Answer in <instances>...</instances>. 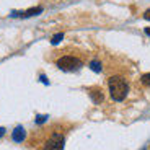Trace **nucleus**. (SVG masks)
Here are the masks:
<instances>
[{
  "label": "nucleus",
  "mask_w": 150,
  "mask_h": 150,
  "mask_svg": "<svg viewBox=\"0 0 150 150\" xmlns=\"http://www.w3.org/2000/svg\"><path fill=\"white\" fill-rule=\"evenodd\" d=\"M108 85H109V93H111L114 101H122L124 98L127 96L129 85L122 77H111L108 80Z\"/></svg>",
  "instance_id": "f257e3e1"
},
{
  "label": "nucleus",
  "mask_w": 150,
  "mask_h": 150,
  "mask_svg": "<svg viewBox=\"0 0 150 150\" xmlns=\"http://www.w3.org/2000/svg\"><path fill=\"white\" fill-rule=\"evenodd\" d=\"M57 67L64 72H75L82 67V60L74 56H64L57 60Z\"/></svg>",
  "instance_id": "f03ea898"
},
{
  "label": "nucleus",
  "mask_w": 150,
  "mask_h": 150,
  "mask_svg": "<svg viewBox=\"0 0 150 150\" xmlns=\"http://www.w3.org/2000/svg\"><path fill=\"white\" fill-rule=\"evenodd\" d=\"M64 142H65L64 135L59 134V132H54V134L46 140L42 150H62L64 149Z\"/></svg>",
  "instance_id": "7ed1b4c3"
},
{
  "label": "nucleus",
  "mask_w": 150,
  "mask_h": 150,
  "mask_svg": "<svg viewBox=\"0 0 150 150\" xmlns=\"http://www.w3.org/2000/svg\"><path fill=\"white\" fill-rule=\"evenodd\" d=\"M42 11L41 7H34V8H28L25 11H11V16H21V18H28V16H34L39 15Z\"/></svg>",
  "instance_id": "20e7f679"
},
{
  "label": "nucleus",
  "mask_w": 150,
  "mask_h": 150,
  "mask_svg": "<svg viewBox=\"0 0 150 150\" xmlns=\"http://www.w3.org/2000/svg\"><path fill=\"white\" fill-rule=\"evenodd\" d=\"M90 96H91V100H93L96 105L103 103V100H105V96H103V91L100 90V88H90Z\"/></svg>",
  "instance_id": "39448f33"
},
{
  "label": "nucleus",
  "mask_w": 150,
  "mask_h": 150,
  "mask_svg": "<svg viewBox=\"0 0 150 150\" xmlns=\"http://www.w3.org/2000/svg\"><path fill=\"white\" fill-rule=\"evenodd\" d=\"M25 135H26V132L23 131V127H16L13 131V140L15 142H23L25 140Z\"/></svg>",
  "instance_id": "423d86ee"
},
{
  "label": "nucleus",
  "mask_w": 150,
  "mask_h": 150,
  "mask_svg": "<svg viewBox=\"0 0 150 150\" xmlns=\"http://www.w3.org/2000/svg\"><path fill=\"white\" fill-rule=\"evenodd\" d=\"M90 69L93 72H101V64H100L98 60H93V62L90 64Z\"/></svg>",
  "instance_id": "0eeeda50"
},
{
  "label": "nucleus",
  "mask_w": 150,
  "mask_h": 150,
  "mask_svg": "<svg viewBox=\"0 0 150 150\" xmlns=\"http://www.w3.org/2000/svg\"><path fill=\"white\" fill-rule=\"evenodd\" d=\"M140 82H142L145 86H150V74H144L142 79H140Z\"/></svg>",
  "instance_id": "6e6552de"
},
{
  "label": "nucleus",
  "mask_w": 150,
  "mask_h": 150,
  "mask_svg": "<svg viewBox=\"0 0 150 150\" xmlns=\"http://www.w3.org/2000/svg\"><path fill=\"white\" fill-rule=\"evenodd\" d=\"M64 38V34L62 33H59V34H56V36H52V39H51V42L52 44H57V42H60V39Z\"/></svg>",
  "instance_id": "1a4fd4ad"
},
{
  "label": "nucleus",
  "mask_w": 150,
  "mask_h": 150,
  "mask_svg": "<svg viewBox=\"0 0 150 150\" xmlns=\"http://www.w3.org/2000/svg\"><path fill=\"white\" fill-rule=\"evenodd\" d=\"M44 121H46V116H38L36 122H38V124H41V122H44Z\"/></svg>",
  "instance_id": "9d476101"
},
{
  "label": "nucleus",
  "mask_w": 150,
  "mask_h": 150,
  "mask_svg": "<svg viewBox=\"0 0 150 150\" xmlns=\"http://www.w3.org/2000/svg\"><path fill=\"white\" fill-rule=\"evenodd\" d=\"M144 18H145V20H150V8L145 11V13H144Z\"/></svg>",
  "instance_id": "9b49d317"
},
{
  "label": "nucleus",
  "mask_w": 150,
  "mask_h": 150,
  "mask_svg": "<svg viewBox=\"0 0 150 150\" xmlns=\"http://www.w3.org/2000/svg\"><path fill=\"white\" fill-rule=\"evenodd\" d=\"M41 82H44V83H49V82H47V79H46L44 75H41Z\"/></svg>",
  "instance_id": "f8f14e48"
},
{
  "label": "nucleus",
  "mask_w": 150,
  "mask_h": 150,
  "mask_svg": "<svg viewBox=\"0 0 150 150\" xmlns=\"http://www.w3.org/2000/svg\"><path fill=\"white\" fill-rule=\"evenodd\" d=\"M4 134H5V129H4V127H0V137H2Z\"/></svg>",
  "instance_id": "ddd939ff"
},
{
  "label": "nucleus",
  "mask_w": 150,
  "mask_h": 150,
  "mask_svg": "<svg viewBox=\"0 0 150 150\" xmlns=\"http://www.w3.org/2000/svg\"><path fill=\"white\" fill-rule=\"evenodd\" d=\"M145 33H147V34H149V36H150V28H145Z\"/></svg>",
  "instance_id": "4468645a"
}]
</instances>
